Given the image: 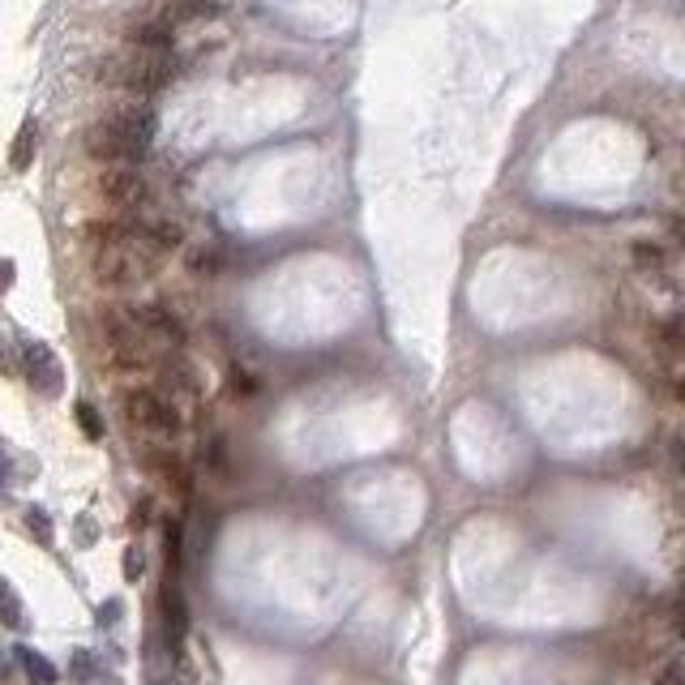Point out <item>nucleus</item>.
<instances>
[{"instance_id": "1", "label": "nucleus", "mask_w": 685, "mask_h": 685, "mask_svg": "<svg viewBox=\"0 0 685 685\" xmlns=\"http://www.w3.org/2000/svg\"><path fill=\"white\" fill-rule=\"evenodd\" d=\"M155 137V116L146 108H120L86 129V155L95 163H137Z\"/></svg>"}, {"instance_id": "2", "label": "nucleus", "mask_w": 685, "mask_h": 685, "mask_svg": "<svg viewBox=\"0 0 685 685\" xmlns=\"http://www.w3.org/2000/svg\"><path fill=\"white\" fill-rule=\"evenodd\" d=\"M103 73H108L103 82H116V86L133 90V95H155V90H163L167 82L176 78V60H172V48H167V52L133 48L129 56H116Z\"/></svg>"}, {"instance_id": "3", "label": "nucleus", "mask_w": 685, "mask_h": 685, "mask_svg": "<svg viewBox=\"0 0 685 685\" xmlns=\"http://www.w3.org/2000/svg\"><path fill=\"white\" fill-rule=\"evenodd\" d=\"M103 334H108V347L120 369H146L150 364V352H155V339L142 330L137 313H103Z\"/></svg>"}, {"instance_id": "4", "label": "nucleus", "mask_w": 685, "mask_h": 685, "mask_svg": "<svg viewBox=\"0 0 685 685\" xmlns=\"http://www.w3.org/2000/svg\"><path fill=\"white\" fill-rule=\"evenodd\" d=\"M95 193L116 210H133L146 202V176L133 163H108L95 180Z\"/></svg>"}, {"instance_id": "5", "label": "nucleus", "mask_w": 685, "mask_h": 685, "mask_svg": "<svg viewBox=\"0 0 685 685\" xmlns=\"http://www.w3.org/2000/svg\"><path fill=\"white\" fill-rule=\"evenodd\" d=\"M129 420L137 424V429H146V433H176L180 429V420H176V407L163 399V394L155 390H129Z\"/></svg>"}, {"instance_id": "6", "label": "nucleus", "mask_w": 685, "mask_h": 685, "mask_svg": "<svg viewBox=\"0 0 685 685\" xmlns=\"http://www.w3.org/2000/svg\"><path fill=\"white\" fill-rule=\"evenodd\" d=\"M22 364H26V382L35 386L43 399H56V394L65 390V369H60V360L48 343H26Z\"/></svg>"}, {"instance_id": "7", "label": "nucleus", "mask_w": 685, "mask_h": 685, "mask_svg": "<svg viewBox=\"0 0 685 685\" xmlns=\"http://www.w3.org/2000/svg\"><path fill=\"white\" fill-rule=\"evenodd\" d=\"M163 630H167V647L180 656L185 634H189V608H185V596H180V574L172 570H167V583H163Z\"/></svg>"}, {"instance_id": "8", "label": "nucleus", "mask_w": 685, "mask_h": 685, "mask_svg": "<svg viewBox=\"0 0 685 685\" xmlns=\"http://www.w3.org/2000/svg\"><path fill=\"white\" fill-rule=\"evenodd\" d=\"M137 322H142V330L155 343H180V339H185V330H180L176 313H167L163 304H146V309H137Z\"/></svg>"}, {"instance_id": "9", "label": "nucleus", "mask_w": 685, "mask_h": 685, "mask_svg": "<svg viewBox=\"0 0 685 685\" xmlns=\"http://www.w3.org/2000/svg\"><path fill=\"white\" fill-rule=\"evenodd\" d=\"M13 656H18V664H22V673H26L30 685H56L60 681L56 664L48 656H39L35 647H13Z\"/></svg>"}, {"instance_id": "10", "label": "nucleus", "mask_w": 685, "mask_h": 685, "mask_svg": "<svg viewBox=\"0 0 685 685\" xmlns=\"http://www.w3.org/2000/svg\"><path fill=\"white\" fill-rule=\"evenodd\" d=\"M35 150H39V125H35V120H22L18 137H13V150H9L13 172H26L30 159H35Z\"/></svg>"}, {"instance_id": "11", "label": "nucleus", "mask_w": 685, "mask_h": 685, "mask_svg": "<svg viewBox=\"0 0 685 685\" xmlns=\"http://www.w3.org/2000/svg\"><path fill=\"white\" fill-rule=\"evenodd\" d=\"M0 626L9 630H22L26 626V608H22V596L13 591L9 578H0Z\"/></svg>"}, {"instance_id": "12", "label": "nucleus", "mask_w": 685, "mask_h": 685, "mask_svg": "<svg viewBox=\"0 0 685 685\" xmlns=\"http://www.w3.org/2000/svg\"><path fill=\"white\" fill-rule=\"evenodd\" d=\"M26 527H30V536H35L39 544H52V540H56L52 519H48V510H43V506H30V510H26Z\"/></svg>"}, {"instance_id": "13", "label": "nucleus", "mask_w": 685, "mask_h": 685, "mask_svg": "<svg viewBox=\"0 0 685 685\" xmlns=\"http://www.w3.org/2000/svg\"><path fill=\"white\" fill-rule=\"evenodd\" d=\"M78 424H82V433H86L90 441L103 437V420H99V411L90 407V403H78Z\"/></svg>"}, {"instance_id": "14", "label": "nucleus", "mask_w": 685, "mask_h": 685, "mask_svg": "<svg viewBox=\"0 0 685 685\" xmlns=\"http://www.w3.org/2000/svg\"><path fill=\"white\" fill-rule=\"evenodd\" d=\"M125 578L133 583V578H142V553L137 548H125Z\"/></svg>"}, {"instance_id": "15", "label": "nucleus", "mask_w": 685, "mask_h": 685, "mask_svg": "<svg viewBox=\"0 0 685 685\" xmlns=\"http://www.w3.org/2000/svg\"><path fill=\"white\" fill-rule=\"evenodd\" d=\"M116 617H120V600H108L99 608V626H116Z\"/></svg>"}, {"instance_id": "16", "label": "nucleus", "mask_w": 685, "mask_h": 685, "mask_svg": "<svg viewBox=\"0 0 685 685\" xmlns=\"http://www.w3.org/2000/svg\"><path fill=\"white\" fill-rule=\"evenodd\" d=\"M638 262H643V266H647V262H651V266H660V262H664V253H660L656 245H638Z\"/></svg>"}, {"instance_id": "17", "label": "nucleus", "mask_w": 685, "mask_h": 685, "mask_svg": "<svg viewBox=\"0 0 685 685\" xmlns=\"http://www.w3.org/2000/svg\"><path fill=\"white\" fill-rule=\"evenodd\" d=\"M13 279H18V266H13V262H0V292H9Z\"/></svg>"}, {"instance_id": "18", "label": "nucleus", "mask_w": 685, "mask_h": 685, "mask_svg": "<svg viewBox=\"0 0 685 685\" xmlns=\"http://www.w3.org/2000/svg\"><path fill=\"white\" fill-rule=\"evenodd\" d=\"M660 685H681V664L673 660V664H668L664 668V677H660Z\"/></svg>"}, {"instance_id": "19", "label": "nucleus", "mask_w": 685, "mask_h": 685, "mask_svg": "<svg viewBox=\"0 0 685 685\" xmlns=\"http://www.w3.org/2000/svg\"><path fill=\"white\" fill-rule=\"evenodd\" d=\"M73 673H78V677L90 673V656H86V651H78V656H73Z\"/></svg>"}, {"instance_id": "20", "label": "nucleus", "mask_w": 685, "mask_h": 685, "mask_svg": "<svg viewBox=\"0 0 685 685\" xmlns=\"http://www.w3.org/2000/svg\"><path fill=\"white\" fill-rule=\"evenodd\" d=\"M240 390H245V394H253V390H257V382H253L249 373H236V394H240Z\"/></svg>"}, {"instance_id": "21", "label": "nucleus", "mask_w": 685, "mask_h": 685, "mask_svg": "<svg viewBox=\"0 0 685 685\" xmlns=\"http://www.w3.org/2000/svg\"><path fill=\"white\" fill-rule=\"evenodd\" d=\"M5 484H9V459L0 454V493H5Z\"/></svg>"}, {"instance_id": "22", "label": "nucleus", "mask_w": 685, "mask_h": 685, "mask_svg": "<svg viewBox=\"0 0 685 685\" xmlns=\"http://www.w3.org/2000/svg\"><path fill=\"white\" fill-rule=\"evenodd\" d=\"M9 677V664H5V656H0V681H5Z\"/></svg>"}]
</instances>
